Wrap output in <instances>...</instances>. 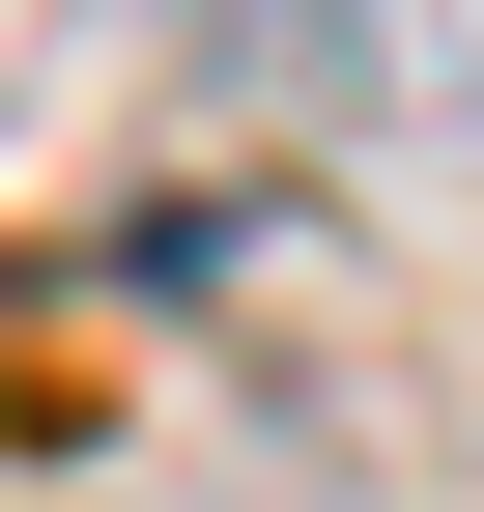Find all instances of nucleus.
Returning a JSON list of instances; mask_svg holds the SVG:
<instances>
[{
  "instance_id": "nucleus-1",
  "label": "nucleus",
  "mask_w": 484,
  "mask_h": 512,
  "mask_svg": "<svg viewBox=\"0 0 484 512\" xmlns=\"http://www.w3.org/2000/svg\"><path fill=\"white\" fill-rule=\"evenodd\" d=\"M114 29H171L200 86H257V114H314V143H399V0H114Z\"/></svg>"
}]
</instances>
